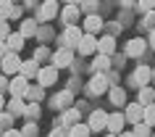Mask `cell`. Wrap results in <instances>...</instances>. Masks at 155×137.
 Listing matches in <instances>:
<instances>
[{"label":"cell","instance_id":"cell-25","mask_svg":"<svg viewBox=\"0 0 155 137\" xmlns=\"http://www.w3.org/2000/svg\"><path fill=\"white\" fill-rule=\"evenodd\" d=\"M110 103H113V105H124V103H126V95H124L121 87H113V90H110Z\"/></svg>","mask_w":155,"mask_h":137},{"label":"cell","instance_id":"cell-29","mask_svg":"<svg viewBox=\"0 0 155 137\" xmlns=\"http://www.w3.org/2000/svg\"><path fill=\"white\" fill-rule=\"evenodd\" d=\"M24 113H26V119H37V116H40V105H37V103H29L24 108Z\"/></svg>","mask_w":155,"mask_h":137},{"label":"cell","instance_id":"cell-4","mask_svg":"<svg viewBox=\"0 0 155 137\" xmlns=\"http://www.w3.org/2000/svg\"><path fill=\"white\" fill-rule=\"evenodd\" d=\"M37 82H40V87H50V84H55L58 82V69L55 66H45L37 71Z\"/></svg>","mask_w":155,"mask_h":137},{"label":"cell","instance_id":"cell-21","mask_svg":"<svg viewBox=\"0 0 155 137\" xmlns=\"http://www.w3.org/2000/svg\"><path fill=\"white\" fill-rule=\"evenodd\" d=\"M5 42H8V48L16 53V50L24 48V34H21V32H18V34H8V40H5Z\"/></svg>","mask_w":155,"mask_h":137},{"label":"cell","instance_id":"cell-45","mask_svg":"<svg viewBox=\"0 0 155 137\" xmlns=\"http://www.w3.org/2000/svg\"><path fill=\"white\" fill-rule=\"evenodd\" d=\"M121 137H134V135H131V132H124V135Z\"/></svg>","mask_w":155,"mask_h":137},{"label":"cell","instance_id":"cell-32","mask_svg":"<svg viewBox=\"0 0 155 137\" xmlns=\"http://www.w3.org/2000/svg\"><path fill=\"white\" fill-rule=\"evenodd\" d=\"M48 58H53L48 48H37V53H34V61H48Z\"/></svg>","mask_w":155,"mask_h":137},{"label":"cell","instance_id":"cell-38","mask_svg":"<svg viewBox=\"0 0 155 137\" xmlns=\"http://www.w3.org/2000/svg\"><path fill=\"white\" fill-rule=\"evenodd\" d=\"M50 137H68V132H63V129H53Z\"/></svg>","mask_w":155,"mask_h":137},{"label":"cell","instance_id":"cell-14","mask_svg":"<svg viewBox=\"0 0 155 137\" xmlns=\"http://www.w3.org/2000/svg\"><path fill=\"white\" fill-rule=\"evenodd\" d=\"M116 50V37L113 34H108V37H100L97 40V53H103V56H113Z\"/></svg>","mask_w":155,"mask_h":137},{"label":"cell","instance_id":"cell-16","mask_svg":"<svg viewBox=\"0 0 155 137\" xmlns=\"http://www.w3.org/2000/svg\"><path fill=\"white\" fill-rule=\"evenodd\" d=\"M108 69H110V56L97 53V56L92 58V71H108Z\"/></svg>","mask_w":155,"mask_h":137},{"label":"cell","instance_id":"cell-34","mask_svg":"<svg viewBox=\"0 0 155 137\" xmlns=\"http://www.w3.org/2000/svg\"><path fill=\"white\" fill-rule=\"evenodd\" d=\"M82 8L87 11V13H95V8H97V0H82Z\"/></svg>","mask_w":155,"mask_h":137},{"label":"cell","instance_id":"cell-23","mask_svg":"<svg viewBox=\"0 0 155 137\" xmlns=\"http://www.w3.org/2000/svg\"><path fill=\"white\" fill-rule=\"evenodd\" d=\"M13 13V0H0V21H8Z\"/></svg>","mask_w":155,"mask_h":137},{"label":"cell","instance_id":"cell-33","mask_svg":"<svg viewBox=\"0 0 155 137\" xmlns=\"http://www.w3.org/2000/svg\"><path fill=\"white\" fill-rule=\"evenodd\" d=\"M21 137H37V124H26L24 132H21Z\"/></svg>","mask_w":155,"mask_h":137},{"label":"cell","instance_id":"cell-18","mask_svg":"<svg viewBox=\"0 0 155 137\" xmlns=\"http://www.w3.org/2000/svg\"><path fill=\"white\" fill-rule=\"evenodd\" d=\"M124 121H126V116H121V113H113V116H108V129L113 132V135H118L124 129Z\"/></svg>","mask_w":155,"mask_h":137},{"label":"cell","instance_id":"cell-42","mask_svg":"<svg viewBox=\"0 0 155 137\" xmlns=\"http://www.w3.org/2000/svg\"><path fill=\"white\" fill-rule=\"evenodd\" d=\"M5 84H8V79H5V77H0V90L5 87Z\"/></svg>","mask_w":155,"mask_h":137},{"label":"cell","instance_id":"cell-43","mask_svg":"<svg viewBox=\"0 0 155 137\" xmlns=\"http://www.w3.org/2000/svg\"><path fill=\"white\" fill-rule=\"evenodd\" d=\"M124 5H134V3H137V0H121Z\"/></svg>","mask_w":155,"mask_h":137},{"label":"cell","instance_id":"cell-3","mask_svg":"<svg viewBox=\"0 0 155 137\" xmlns=\"http://www.w3.org/2000/svg\"><path fill=\"white\" fill-rule=\"evenodd\" d=\"M153 79V69L150 66H137L134 69V74L129 77L131 84H137V87H147V82Z\"/></svg>","mask_w":155,"mask_h":137},{"label":"cell","instance_id":"cell-17","mask_svg":"<svg viewBox=\"0 0 155 137\" xmlns=\"http://www.w3.org/2000/svg\"><path fill=\"white\" fill-rule=\"evenodd\" d=\"M71 90H63V92H58L55 98H53V105H55V108H68V105H71Z\"/></svg>","mask_w":155,"mask_h":137},{"label":"cell","instance_id":"cell-20","mask_svg":"<svg viewBox=\"0 0 155 137\" xmlns=\"http://www.w3.org/2000/svg\"><path fill=\"white\" fill-rule=\"evenodd\" d=\"M90 132L92 129L87 127V124H79V121H76V124L68 129V137H90Z\"/></svg>","mask_w":155,"mask_h":137},{"label":"cell","instance_id":"cell-36","mask_svg":"<svg viewBox=\"0 0 155 137\" xmlns=\"http://www.w3.org/2000/svg\"><path fill=\"white\" fill-rule=\"evenodd\" d=\"M8 24H5V21H0V40H8Z\"/></svg>","mask_w":155,"mask_h":137},{"label":"cell","instance_id":"cell-35","mask_svg":"<svg viewBox=\"0 0 155 137\" xmlns=\"http://www.w3.org/2000/svg\"><path fill=\"white\" fill-rule=\"evenodd\" d=\"M40 40H53V29H48V26H45V29H40Z\"/></svg>","mask_w":155,"mask_h":137},{"label":"cell","instance_id":"cell-26","mask_svg":"<svg viewBox=\"0 0 155 137\" xmlns=\"http://www.w3.org/2000/svg\"><path fill=\"white\" fill-rule=\"evenodd\" d=\"M21 34H24V37H34V34H37V21H29V19H26L24 24H21Z\"/></svg>","mask_w":155,"mask_h":137},{"label":"cell","instance_id":"cell-44","mask_svg":"<svg viewBox=\"0 0 155 137\" xmlns=\"http://www.w3.org/2000/svg\"><path fill=\"white\" fill-rule=\"evenodd\" d=\"M66 3H71V5H79V3H82V0H66Z\"/></svg>","mask_w":155,"mask_h":137},{"label":"cell","instance_id":"cell-12","mask_svg":"<svg viewBox=\"0 0 155 137\" xmlns=\"http://www.w3.org/2000/svg\"><path fill=\"white\" fill-rule=\"evenodd\" d=\"M79 16H82V11H79V5H71V3H68V5H66V8L61 11V19L66 21V26L76 24V19H79Z\"/></svg>","mask_w":155,"mask_h":137},{"label":"cell","instance_id":"cell-27","mask_svg":"<svg viewBox=\"0 0 155 137\" xmlns=\"http://www.w3.org/2000/svg\"><path fill=\"white\" fill-rule=\"evenodd\" d=\"M142 121H145V124H150V127H155V103L145 105V116H142Z\"/></svg>","mask_w":155,"mask_h":137},{"label":"cell","instance_id":"cell-22","mask_svg":"<svg viewBox=\"0 0 155 137\" xmlns=\"http://www.w3.org/2000/svg\"><path fill=\"white\" fill-rule=\"evenodd\" d=\"M155 100V90L153 87H139V103L142 105H150Z\"/></svg>","mask_w":155,"mask_h":137},{"label":"cell","instance_id":"cell-30","mask_svg":"<svg viewBox=\"0 0 155 137\" xmlns=\"http://www.w3.org/2000/svg\"><path fill=\"white\" fill-rule=\"evenodd\" d=\"M139 11H145V13H150V11H155V0H137Z\"/></svg>","mask_w":155,"mask_h":137},{"label":"cell","instance_id":"cell-9","mask_svg":"<svg viewBox=\"0 0 155 137\" xmlns=\"http://www.w3.org/2000/svg\"><path fill=\"white\" fill-rule=\"evenodd\" d=\"M3 71L5 74H16L21 71V61H18V56L11 50V53H5V58H3Z\"/></svg>","mask_w":155,"mask_h":137},{"label":"cell","instance_id":"cell-11","mask_svg":"<svg viewBox=\"0 0 155 137\" xmlns=\"http://www.w3.org/2000/svg\"><path fill=\"white\" fill-rule=\"evenodd\" d=\"M71 58H74V53H71V48H61L53 56V66L55 69H63V66H71Z\"/></svg>","mask_w":155,"mask_h":137},{"label":"cell","instance_id":"cell-41","mask_svg":"<svg viewBox=\"0 0 155 137\" xmlns=\"http://www.w3.org/2000/svg\"><path fill=\"white\" fill-rule=\"evenodd\" d=\"M150 45H153V48H155V29H153V32H150Z\"/></svg>","mask_w":155,"mask_h":137},{"label":"cell","instance_id":"cell-47","mask_svg":"<svg viewBox=\"0 0 155 137\" xmlns=\"http://www.w3.org/2000/svg\"><path fill=\"white\" fill-rule=\"evenodd\" d=\"M153 79H155V69H153Z\"/></svg>","mask_w":155,"mask_h":137},{"label":"cell","instance_id":"cell-31","mask_svg":"<svg viewBox=\"0 0 155 137\" xmlns=\"http://www.w3.org/2000/svg\"><path fill=\"white\" fill-rule=\"evenodd\" d=\"M11 121H13V119H11V113H0V129H3V132H8V129H11Z\"/></svg>","mask_w":155,"mask_h":137},{"label":"cell","instance_id":"cell-37","mask_svg":"<svg viewBox=\"0 0 155 137\" xmlns=\"http://www.w3.org/2000/svg\"><path fill=\"white\" fill-rule=\"evenodd\" d=\"M11 111H24V105H21V100H18L16 95H13V100H11Z\"/></svg>","mask_w":155,"mask_h":137},{"label":"cell","instance_id":"cell-13","mask_svg":"<svg viewBox=\"0 0 155 137\" xmlns=\"http://www.w3.org/2000/svg\"><path fill=\"white\" fill-rule=\"evenodd\" d=\"M100 29H103V19L95 16V13H87V16H84V32L95 34V32H100Z\"/></svg>","mask_w":155,"mask_h":137},{"label":"cell","instance_id":"cell-39","mask_svg":"<svg viewBox=\"0 0 155 137\" xmlns=\"http://www.w3.org/2000/svg\"><path fill=\"white\" fill-rule=\"evenodd\" d=\"M3 137H21V132H16V129H8V132H5Z\"/></svg>","mask_w":155,"mask_h":137},{"label":"cell","instance_id":"cell-15","mask_svg":"<svg viewBox=\"0 0 155 137\" xmlns=\"http://www.w3.org/2000/svg\"><path fill=\"white\" fill-rule=\"evenodd\" d=\"M142 116H145V105L142 103H131L129 108H126V121H129V124L142 121Z\"/></svg>","mask_w":155,"mask_h":137},{"label":"cell","instance_id":"cell-19","mask_svg":"<svg viewBox=\"0 0 155 137\" xmlns=\"http://www.w3.org/2000/svg\"><path fill=\"white\" fill-rule=\"evenodd\" d=\"M40 61H21V74H24L26 79H29V77H37V71H40Z\"/></svg>","mask_w":155,"mask_h":137},{"label":"cell","instance_id":"cell-2","mask_svg":"<svg viewBox=\"0 0 155 137\" xmlns=\"http://www.w3.org/2000/svg\"><path fill=\"white\" fill-rule=\"evenodd\" d=\"M82 29H79V26L76 24H71V26H66V32H63V37H61V42H63V48H76V45H79V40H82Z\"/></svg>","mask_w":155,"mask_h":137},{"label":"cell","instance_id":"cell-48","mask_svg":"<svg viewBox=\"0 0 155 137\" xmlns=\"http://www.w3.org/2000/svg\"><path fill=\"white\" fill-rule=\"evenodd\" d=\"M110 137H116V135H110Z\"/></svg>","mask_w":155,"mask_h":137},{"label":"cell","instance_id":"cell-24","mask_svg":"<svg viewBox=\"0 0 155 137\" xmlns=\"http://www.w3.org/2000/svg\"><path fill=\"white\" fill-rule=\"evenodd\" d=\"M131 135H134V137H150V124L137 121V124H134V129H131Z\"/></svg>","mask_w":155,"mask_h":137},{"label":"cell","instance_id":"cell-7","mask_svg":"<svg viewBox=\"0 0 155 137\" xmlns=\"http://www.w3.org/2000/svg\"><path fill=\"white\" fill-rule=\"evenodd\" d=\"M145 48H147V42L142 40V37H134V40L126 42V56L129 58H139L142 53H145Z\"/></svg>","mask_w":155,"mask_h":137},{"label":"cell","instance_id":"cell-28","mask_svg":"<svg viewBox=\"0 0 155 137\" xmlns=\"http://www.w3.org/2000/svg\"><path fill=\"white\" fill-rule=\"evenodd\" d=\"M61 121H66V124H76V121H79V111H76V108H66V113H63V119Z\"/></svg>","mask_w":155,"mask_h":137},{"label":"cell","instance_id":"cell-6","mask_svg":"<svg viewBox=\"0 0 155 137\" xmlns=\"http://www.w3.org/2000/svg\"><path fill=\"white\" fill-rule=\"evenodd\" d=\"M76 48H79L82 56H92V53H97V40H95V34H87V32H84Z\"/></svg>","mask_w":155,"mask_h":137},{"label":"cell","instance_id":"cell-10","mask_svg":"<svg viewBox=\"0 0 155 137\" xmlns=\"http://www.w3.org/2000/svg\"><path fill=\"white\" fill-rule=\"evenodd\" d=\"M11 95H16V98H21V95H26V90H29V79H26L24 74L21 77H16V79H11Z\"/></svg>","mask_w":155,"mask_h":137},{"label":"cell","instance_id":"cell-5","mask_svg":"<svg viewBox=\"0 0 155 137\" xmlns=\"http://www.w3.org/2000/svg\"><path fill=\"white\" fill-rule=\"evenodd\" d=\"M108 87V77L103 71H95V77L90 79V84H87V92L90 95H100V92H105Z\"/></svg>","mask_w":155,"mask_h":137},{"label":"cell","instance_id":"cell-8","mask_svg":"<svg viewBox=\"0 0 155 137\" xmlns=\"http://www.w3.org/2000/svg\"><path fill=\"white\" fill-rule=\"evenodd\" d=\"M87 127H90L92 132H100V129H105V127H108V113H105V111H92L90 124H87Z\"/></svg>","mask_w":155,"mask_h":137},{"label":"cell","instance_id":"cell-46","mask_svg":"<svg viewBox=\"0 0 155 137\" xmlns=\"http://www.w3.org/2000/svg\"><path fill=\"white\" fill-rule=\"evenodd\" d=\"M0 108H3V95H0Z\"/></svg>","mask_w":155,"mask_h":137},{"label":"cell","instance_id":"cell-40","mask_svg":"<svg viewBox=\"0 0 155 137\" xmlns=\"http://www.w3.org/2000/svg\"><path fill=\"white\" fill-rule=\"evenodd\" d=\"M5 53H8V48H5V45H3V40H0V61L5 58Z\"/></svg>","mask_w":155,"mask_h":137},{"label":"cell","instance_id":"cell-1","mask_svg":"<svg viewBox=\"0 0 155 137\" xmlns=\"http://www.w3.org/2000/svg\"><path fill=\"white\" fill-rule=\"evenodd\" d=\"M55 16H58V3L55 0H45L40 5V11H37V21H40V24H48V21H53Z\"/></svg>","mask_w":155,"mask_h":137}]
</instances>
